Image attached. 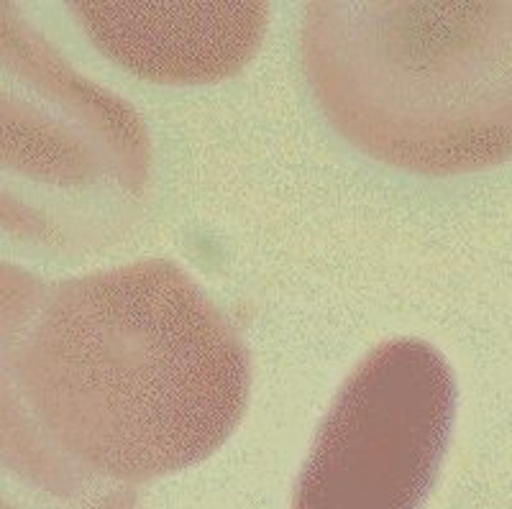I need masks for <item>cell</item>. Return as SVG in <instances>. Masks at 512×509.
<instances>
[{
	"instance_id": "6da1fadb",
	"label": "cell",
	"mask_w": 512,
	"mask_h": 509,
	"mask_svg": "<svg viewBox=\"0 0 512 509\" xmlns=\"http://www.w3.org/2000/svg\"><path fill=\"white\" fill-rule=\"evenodd\" d=\"M18 374L59 448L128 486L213 456L251 392L239 333L167 259L47 287Z\"/></svg>"
},
{
	"instance_id": "7a4b0ae2",
	"label": "cell",
	"mask_w": 512,
	"mask_h": 509,
	"mask_svg": "<svg viewBox=\"0 0 512 509\" xmlns=\"http://www.w3.org/2000/svg\"><path fill=\"white\" fill-rule=\"evenodd\" d=\"M303 67L346 141L415 174L512 159V3H308Z\"/></svg>"
},
{
	"instance_id": "3957f363",
	"label": "cell",
	"mask_w": 512,
	"mask_h": 509,
	"mask_svg": "<svg viewBox=\"0 0 512 509\" xmlns=\"http://www.w3.org/2000/svg\"><path fill=\"white\" fill-rule=\"evenodd\" d=\"M149 180L139 113L0 3V231L54 251L95 249L136 218Z\"/></svg>"
},
{
	"instance_id": "277c9868",
	"label": "cell",
	"mask_w": 512,
	"mask_h": 509,
	"mask_svg": "<svg viewBox=\"0 0 512 509\" xmlns=\"http://www.w3.org/2000/svg\"><path fill=\"white\" fill-rule=\"evenodd\" d=\"M456 379L420 338L369 351L338 389L297 476L292 509H420L456 420Z\"/></svg>"
},
{
	"instance_id": "5b68a950",
	"label": "cell",
	"mask_w": 512,
	"mask_h": 509,
	"mask_svg": "<svg viewBox=\"0 0 512 509\" xmlns=\"http://www.w3.org/2000/svg\"><path fill=\"white\" fill-rule=\"evenodd\" d=\"M70 11L113 64L157 85H210L239 75L269 24L262 0L72 3Z\"/></svg>"
},
{
	"instance_id": "8992f818",
	"label": "cell",
	"mask_w": 512,
	"mask_h": 509,
	"mask_svg": "<svg viewBox=\"0 0 512 509\" xmlns=\"http://www.w3.org/2000/svg\"><path fill=\"white\" fill-rule=\"evenodd\" d=\"M0 259V509H136V489L100 479L59 448L18 374V351L47 295Z\"/></svg>"
}]
</instances>
